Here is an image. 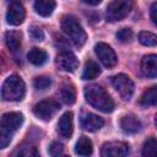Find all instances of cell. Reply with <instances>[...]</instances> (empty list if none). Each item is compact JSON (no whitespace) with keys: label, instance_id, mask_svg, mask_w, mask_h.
<instances>
[{"label":"cell","instance_id":"6da1fadb","mask_svg":"<svg viewBox=\"0 0 157 157\" xmlns=\"http://www.w3.org/2000/svg\"><path fill=\"white\" fill-rule=\"evenodd\" d=\"M85 98L86 101L96 109L103 113H110L114 109V102L108 94V92L98 86V85H90L85 88Z\"/></svg>","mask_w":157,"mask_h":157},{"label":"cell","instance_id":"7a4b0ae2","mask_svg":"<svg viewBox=\"0 0 157 157\" xmlns=\"http://www.w3.org/2000/svg\"><path fill=\"white\" fill-rule=\"evenodd\" d=\"M23 123V115L18 112H10L5 113L1 118L0 123V148H5L12 139L15 131Z\"/></svg>","mask_w":157,"mask_h":157},{"label":"cell","instance_id":"3957f363","mask_svg":"<svg viewBox=\"0 0 157 157\" xmlns=\"http://www.w3.org/2000/svg\"><path fill=\"white\" fill-rule=\"evenodd\" d=\"M25 93H26L25 82L21 77H18L16 75L9 76L5 80V82L2 83L1 96H2L4 101H7V102L21 101L25 97Z\"/></svg>","mask_w":157,"mask_h":157},{"label":"cell","instance_id":"277c9868","mask_svg":"<svg viewBox=\"0 0 157 157\" xmlns=\"http://www.w3.org/2000/svg\"><path fill=\"white\" fill-rule=\"evenodd\" d=\"M61 29L64 31V33L78 47L83 45L87 36L86 32L83 31L82 26L78 23V21L71 16V15H66L61 18Z\"/></svg>","mask_w":157,"mask_h":157},{"label":"cell","instance_id":"5b68a950","mask_svg":"<svg viewBox=\"0 0 157 157\" xmlns=\"http://www.w3.org/2000/svg\"><path fill=\"white\" fill-rule=\"evenodd\" d=\"M132 7L131 0H114L112 1L105 10V17L109 22L120 21L126 17Z\"/></svg>","mask_w":157,"mask_h":157},{"label":"cell","instance_id":"8992f818","mask_svg":"<svg viewBox=\"0 0 157 157\" xmlns=\"http://www.w3.org/2000/svg\"><path fill=\"white\" fill-rule=\"evenodd\" d=\"M59 109H60V104L56 101L44 99V101H40L39 103H37L33 107V113L38 119L48 121L56 114V112Z\"/></svg>","mask_w":157,"mask_h":157},{"label":"cell","instance_id":"52a82bcc","mask_svg":"<svg viewBox=\"0 0 157 157\" xmlns=\"http://www.w3.org/2000/svg\"><path fill=\"white\" fill-rule=\"evenodd\" d=\"M112 85L119 96L124 101H129L134 93V82L131 78L124 74H119L112 77Z\"/></svg>","mask_w":157,"mask_h":157},{"label":"cell","instance_id":"ba28073f","mask_svg":"<svg viewBox=\"0 0 157 157\" xmlns=\"http://www.w3.org/2000/svg\"><path fill=\"white\" fill-rule=\"evenodd\" d=\"M94 53L98 56L99 61L105 66V67H113L118 63V58L114 53V50L105 43L99 42L94 45Z\"/></svg>","mask_w":157,"mask_h":157},{"label":"cell","instance_id":"9c48e42d","mask_svg":"<svg viewBox=\"0 0 157 157\" xmlns=\"http://www.w3.org/2000/svg\"><path fill=\"white\" fill-rule=\"evenodd\" d=\"M55 64L59 70L66 71V72H72L77 69L78 66V60L76 55L70 52V50H63L56 55Z\"/></svg>","mask_w":157,"mask_h":157},{"label":"cell","instance_id":"30bf717a","mask_svg":"<svg viewBox=\"0 0 157 157\" xmlns=\"http://www.w3.org/2000/svg\"><path fill=\"white\" fill-rule=\"evenodd\" d=\"M129 153V145L121 141L105 142L102 146L101 155L103 157H123Z\"/></svg>","mask_w":157,"mask_h":157},{"label":"cell","instance_id":"8fae6325","mask_svg":"<svg viewBox=\"0 0 157 157\" xmlns=\"http://www.w3.org/2000/svg\"><path fill=\"white\" fill-rule=\"evenodd\" d=\"M25 16H26V11H25V7L22 6V4L13 1L7 9L6 21L11 26H18L23 22Z\"/></svg>","mask_w":157,"mask_h":157},{"label":"cell","instance_id":"7c38bea8","mask_svg":"<svg viewBox=\"0 0 157 157\" xmlns=\"http://www.w3.org/2000/svg\"><path fill=\"white\" fill-rule=\"evenodd\" d=\"M80 123L87 131H97L104 125V120L93 113H83L80 118Z\"/></svg>","mask_w":157,"mask_h":157},{"label":"cell","instance_id":"4fadbf2b","mask_svg":"<svg viewBox=\"0 0 157 157\" xmlns=\"http://www.w3.org/2000/svg\"><path fill=\"white\" fill-rule=\"evenodd\" d=\"M72 118H74L72 113L71 112H66L59 119V123H58V132L64 139H70L71 135H72V131H74Z\"/></svg>","mask_w":157,"mask_h":157},{"label":"cell","instance_id":"5bb4252c","mask_svg":"<svg viewBox=\"0 0 157 157\" xmlns=\"http://www.w3.org/2000/svg\"><path fill=\"white\" fill-rule=\"evenodd\" d=\"M141 71L148 78L157 77V55L156 54H148L142 58Z\"/></svg>","mask_w":157,"mask_h":157},{"label":"cell","instance_id":"9a60e30c","mask_svg":"<svg viewBox=\"0 0 157 157\" xmlns=\"http://www.w3.org/2000/svg\"><path fill=\"white\" fill-rule=\"evenodd\" d=\"M120 128L128 134H135L141 129V121L134 114H128L120 118Z\"/></svg>","mask_w":157,"mask_h":157},{"label":"cell","instance_id":"2e32d148","mask_svg":"<svg viewBox=\"0 0 157 157\" xmlns=\"http://www.w3.org/2000/svg\"><path fill=\"white\" fill-rule=\"evenodd\" d=\"M56 4L55 0H36L34 1V10L38 15L43 17H48L53 13Z\"/></svg>","mask_w":157,"mask_h":157},{"label":"cell","instance_id":"e0dca14e","mask_svg":"<svg viewBox=\"0 0 157 157\" xmlns=\"http://www.w3.org/2000/svg\"><path fill=\"white\" fill-rule=\"evenodd\" d=\"M27 59L31 64H33L36 66H40V65L47 63L48 54H47L45 50H43L40 48H33V49L29 50V53L27 55Z\"/></svg>","mask_w":157,"mask_h":157},{"label":"cell","instance_id":"ac0fdd59","mask_svg":"<svg viewBox=\"0 0 157 157\" xmlns=\"http://www.w3.org/2000/svg\"><path fill=\"white\" fill-rule=\"evenodd\" d=\"M21 39H22V34L16 31H9L5 34L6 45L10 49V52H12V53L17 52L21 48Z\"/></svg>","mask_w":157,"mask_h":157},{"label":"cell","instance_id":"d6986e66","mask_svg":"<svg viewBox=\"0 0 157 157\" xmlns=\"http://www.w3.org/2000/svg\"><path fill=\"white\" fill-rule=\"evenodd\" d=\"M140 104L144 107L157 105V85L144 91L140 97Z\"/></svg>","mask_w":157,"mask_h":157},{"label":"cell","instance_id":"ffe728a7","mask_svg":"<svg viewBox=\"0 0 157 157\" xmlns=\"http://www.w3.org/2000/svg\"><path fill=\"white\" fill-rule=\"evenodd\" d=\"M92 151H93L92 141L86 136H81L78 139V141L76 142L75 152L78 156H90V155H92Z\"/></svg>","mask_w":157,"mask_h":157},{"label":"cell","instance_id":"44dd1931","mask_svg":"<svg viewBox=\"0 0 157 157\" xmlns=\"http://www.w3.org/2000/svg\"><path fill=\"white\" fill-rule=\"evenodd\" d=\"M60 97L64 103L74 104L76 101V90L71 83H64L60 87Z\"/></svg>","mask_w":157,"mask_h":157},{"label":"cell","instance_id":"7402d4cb","mask_svg":"<svg viewBox=\"0 0 157 157\" xmlns=\"http://www.w3.org/2000/svg\"><path fill=\"white\" fill-rule=\"evenodd\" d=\"M101 74V69L98 64L93 60H87L82 72V80H93Z\"/></svg>","mask_w":157,"mask_h":157},{"label":"cell","instance_id":"603a6c76","mask_svg":"<svg viewBox=\"0 0 157 157\" xmlns=\"http://www.w3.org/2000/svg\"><path fill=\"white\" fill-rule=\"evenodd\" d=\"M139 42L146 47H155L157 45V36L151 32L142 31L139 33Z\"/></svg>","mask_w":157,"mask_h":157},{"label":"cell","instance_id":"cb8c5ba5","mask_svg":"<svg viewBox=\"0 0 157 157\" xmlns=\"http://www.w3.org/2000/svg\"><path fill=\"white\" fill-rule=\"evenodd\" d=\"M142 156H157V139L150 137L144 142Z\"/></svg>","mask_w":157,"mask_h":157},{"label":"cell","instance_id":"d4e9b609","mask_svg":"<svg viewBox=\"0 0 157 157\" xmlns=\"http://www.w3.org/2000/svg\"><path fill=\"white\" fill-rule=\"evenodd\" d=\"M50 85H52V80L50 77H47V76H38L33 80V86L38 91H44L49 88Z\"/></svg>","mask_w":157,"mask_h":157},{"label":"cell","instance_id":"484cf974","mask_svg":"<svg viewBox=\"0 0 157 157\" xmlns=\"http://www.w3.org/2000/svg\"><path fill=\"white\" fill-rule=\"evenodd\" d=\"M15 156H21V157H32V156H38V151L34 146H22L18 148L15 153Z\"/></svg>","mask_w":157,"mask_h":157},{"label":"cell","instance_id":"4316f807","mask_svg":"<svg viewBox=\"0 0 157 157\" xmlns=\"http://www.w3.org/2000/svg\"><path fill=\"white\" fill-rule=\"evenodd\" d=\"M117 38L119 42L121 43H126V42H130L131 38H132V31L130 28H121L118 33H117Z\"/></svg>","mask_w":157,"mask_h":157},{"label":"cell","instance_id":"83f0119b","mask_svg":"<svg viewBox=\"0 0 157 157\" xmlns=\"http://www.w3.org/2000/svg\"><path fill=\"white\" fill-rule=\"evenodd\" d=\"M29 34L34 40H43L44 39V33L38 26H32L29 28Z\"/></svg>","mask_w":157,"mask_h":157},{"label":"cell","instance_id":"f1b7e54d","mask_svg":"<svg viewBox=\"0 0 157 157\" xmlns=\"http://www.w3.org/2000/svg\"><path fill=\"white\" fill-rule=\"evenodd\" d=\"M49 153H50L52 156H60V155H63V153H64V147H63V145L59 144V142H53V144L50 145V147H49Z\"/></svg>","mask_w":157,"mask_h":157},{"label":"cell","instance_id":"f546056e","mask_svg":"<svg viewBox=\"0 0 157 157\" xmlns=\"http://www.w3.org/2000/svg\"><path fill=\"white\" fill-rule=\"evenodd\" d=\"M150 16H151L152 22L157 26V2L152 4V6H151V9H150Z\"/></svg>","mask_w":157,"mask_h":157},{"label":"cell","instance_id":"4dcf8cb0","mask_svg":"<svg viewBox=\"0 0 157 157\" xmlns=\"http://www.w3.org/2000/svg\"><path fill=\"white\" fill-rule=\"evenodd\" d=\"M85 4L87 5H92V6H96V5H99L102 2V0H82Z\"/></svg>","mask_w":157,"mask_h":157},{"label":"cell","instance_id":"1f68e13d","mask_svg":"<svg viewBox=\"0 0 157 157\" xmlns=\"http://www.w3.org/2000/svg\"><path fill=\"white\" fill-rule=\"evenodd\" d=\"M155 123H156V126H157V115H156V119H155Z\"/></svg>","mask_w":157,"mask_h":157}]
</instances>
